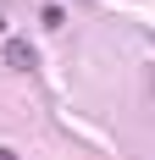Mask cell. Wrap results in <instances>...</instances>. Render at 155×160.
<instances>
[{"mask_svg": "<svg viewBox=\"0 0 155 160\" xmlns=\"http://www.w3.org/2000/svg\"><path fill=\"white\" fill-rule=\"evenodd\" d=\"M0 6H6V0H0Z\"/></svg>", "mask_w": 155, "mask_h": 160, "instance_id": "3957f363", "label": "cell"}, {"mask_svg": "<svg viewBox=\"0 0 155 160\" xmlns=\"http://www.w3.org/2000/svg\"><path fill=\"white\" fill-rule=\"evenodd\" d=\"M6 66H17V72H33L39 66V55H33L28 39H6Z\"/></svg>", "mask_w": 155, "mask_h": 160, "instance_id": "6da1fadb", "label": "cell"}, {"mask_svg": "<svg viewBox=\"0 0 155 160\" xmlns=\"http://www.w3.org/2000/svg\"><path fill=\"white\" fill-rule=\"evenodd\" d=\"M0 160H17V155H11V149H0Z\"/></svg>", "mask_w": 155, "mask_h": 160, "instance_id": "7a4b0ae2", "label": "cell"}]
</instances>
